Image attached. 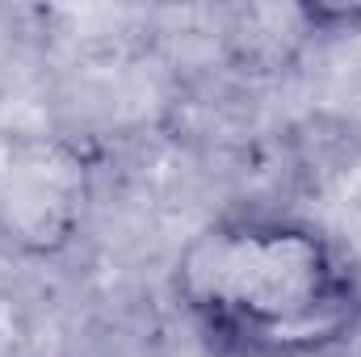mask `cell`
Masks as SVG:
<instances>
[{"label": "cell", "instance_id": "cell-1", "mask_svg": "<svg viewBox=\"0 0 361 357\" xmlns=\"http://www.w3.org/2000/svg\"><path fill=\"white\" fill-rule=\"evenodd\" d=\"M173 294L219 357H324L361 328V269L315 223L227 214L193 231Z\"/></svg>", "mask_w": 361, "mask_h": 357}, {"label": "cell", "instance_id": "cell-2", "mask_svg": "<svg viewBox=\"0 0 361 357\" xmlns=\"http://www.w3.org/2000/svg\"><path fill=\"white\" fill-rule=\"evenodd\" d=\"M92 169L47 131H0V240L25 257H59L85 231Z\"/></svg>", "mask_w": 361, "mask_h": 357}, {"label": "cell", "instance_id": "cell-3", "mask_svg": "<svg viewBox=\"0 0 361 357\" xmlns=\"http://www.w3.org/2000/svg\"><path fill=\"white\" fill-rule=\"evenodd\" d=\"M290 17L302 34H361V0H298Z\"/></svg>", "mask_w": 361, "mask_h": 357}]
</instances>
